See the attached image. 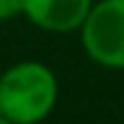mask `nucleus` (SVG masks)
I'll use <instances>...</instances> for the list:
<instances>
[{
	"mask_svg": "<svg viewBox=\"0 0 124 124\" xmlns=\"http://www.w3.org/2000/svg\"><path fill=\"white\" fill-rule=\"evenodd\" d=\"M78 34L93 63L124 71V0H95Z\"/></svg>",
	"mask_w": 124,
	"mask_h": 124,
	"instance_id": "2",
	"label": "nucleus"
},
{
	"mask_svg": "<svg viewBox=\"0 0 124 124\" xmlns=\"http://www.w3.org/2000/svg\"><path fill=\"white\" fill-rule=\"evenodd\" d=\"M22 15V0H0V22H8Z\"/></svg>",
	"mask_w": 124,
	"mask_h": 124,
	"instance_id": "4",
	"label": "nucleus"
},
{
	"mask_svg": "<svg viewBox=\"0 0 124 124\" xmlns=\"http://www.w3.org/2000/svg\"><path fill=\"white\" fill-rule=\"evenodd\" d=\"M95 0H22V17L49 34H78Z\"/></svg>",
	"mask_w": 124,
	"mask_h": 124,
	"instance_id": "3",
	"label": "nucleus"
},
{
	"mask_svg": "<svg viewBox=\"0 0 124 124\" xmlns=\"http://www.w3.org/2000/svg\"><path fill=\"white\" fill-rule=\"evenodd\" d=\"M0 124H8V122H5V117H3V114H0Z\"/></svg>",
	"mask_w": 124,
	"mask_h": 124,
	"instance_id": "5",
	"label": "nucleus"
},
{
	"mask_svg": "<svg viewBox=\"0 0 124 124\" xmlns=\"http://www.w3.org/2000/svg\"><path fill=\"white\" fill-rule=\"evenodd\" d=\"M58 102V78L41 61H17L0 73V114L8 124H39Z\"/></svg>",
	"mask_w": 124,
	"mask_h": 124,
	"instance_id": "1",
	"label": "nucleus"
}]
</instances>
